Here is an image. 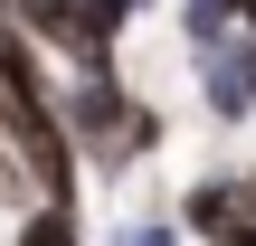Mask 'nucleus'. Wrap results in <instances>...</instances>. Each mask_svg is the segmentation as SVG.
Instances as JSON below:
<instances>
[{
    "label": "nucleus",
    "mask_w": 256,
    "mask_h": 246,
    "mask_svg": "<svg viewBox=\"0 0 256 246\" xmlns=\"http://www.w3.org/2000/svg\"><path fill=\"white\" fill-rule=\"evenodd\" d=\"M66 114H76V133H86V142H104L114 123H133V114H124V76H114V57H104V47H95V57H76Z\"/></svg>",
    "instance_id": "nucleus-1"
},
{
    "label": "nucleus",
    "mask_w": 256,
    "mask_h": 246,
    "mask_svg": "<svg viewBox=\"0 0 256 246\" xmlns=\"http://www.w3.org/2000/svg\"><path fill=\"white\" fill-rule=\"evenodd\" d=\"M180 218H190L200 237H228V228L247 218V190H238V180H200V190L180 199Z\"/></svg>",
    "instance_id": "nucleus-2"
},
{
    "label": "nucleus",
    "mask_w": 256,
    "mask_h": 246,
    "mask_svg": "<svg viewBox=\"0 0 256 246\" xmlns=\"http://www.w3.org/2000/svg\"><path fill=\"white\" fill-rule=\"evenodd\" d=\"M0 85H28V95H48V76H38V47H28V28H10V19H0Z\"/></svg>",
    "instance_id": "nucleus-3"
},
{
    "label": "nucleus",
    "mask_w": 256,
    "mask_h": 246,
    "mask_svg": "<svg viewBox=\"0 0 256 246\" xmlns=\"http://www.w3.org/2000/svg\"><path fill=\"white\" fill-rule=\"evenodd\" d=\"M19 246H86V228H76V199H48V209L19 228Z\"/></svg>",
    "instance_id": "nucleus-4"
},
{
    "label": "nucleus",
    "mask_w": 256,
    "mask_h": 246,
    "mask_svg": "<svg viewBox=\"0 0 256 246\" xmlns=\"http://www.w3.org/2000/svg\"><path fill=\"white\" fill-rule=\"evenodd\" d=\"M76 19H86V38H95V47H114V38H124V19H133V0H76Z\"/></svg>",
    "instance_id": "nucleus-5"
},
{
    "label": "nucleus",
    "mask_w": 256,
    "mask_h": 246,
    "mask_svg": "<svg viewBox=\"0 0 256 246\" xmlns=\"http://www.w3.org/2000/svg\"><path fill=\"white\" fill-rule=\"evenodd\" d=\"M19 180H38V171H28V152H0V199H19Z\"/></svg>",
    "instance_id": "nucleus-6"
},
{
    "label": "nucleus",
    "mask_w": 256,
    "mask_h": 246,
    "mask_svg": "<svg viewBox=\"0 0 256 246\" xmlns=\"http://www.w3.org/2000/svg\"><path fill=\"white\" fill-rule=\"evenodd\" d=\"M124 246H171V228H133V237H124Z\"/></svg>",
    "instance_id": "nucleus-7"
},
{
    "label": "nucleus",
    "mask_w": 256,
    "mask_h": 246,
    "mask_svg": "<svg viewBox=\"0 0 256 246\" xmlns=\"http://www.w3.org/2000/svg\"><path fill=\"white\" fill-rule=\"evenodd\" d=\"M247 38H256V0H247Z\"/></svg>",
    "instance_id": "nucleus-8"
},
{
    "label": "nucleus",
    "mask_w": 256,
    "mask_h": 246,
    "mask_svg": "<svg viewBox=\"0 0 256 246\" xmlns=\"http://www.w3.org/2000/svg\"><path fill=\"white\" fill-rule=\"evenodd\" d=\"M247 209H256V180H247Z\"/></svg>",
    "instance_id": "nucleus-9"
},
{
    "label": "nucleus",
    "mask_w": 256,
    "mask_h": 246,
    "mask_svg": "<svg viewBox=\"0 0 256 246\" xmlns=\"http://www.w3.org/2000/svg\"><path fill=\"white\" fill-rule=\"evenodd\" d=\"M10 246H19V237H10Z\"/></svg>",
    "instance_id": "nucleus-10"
}]
</instances>
